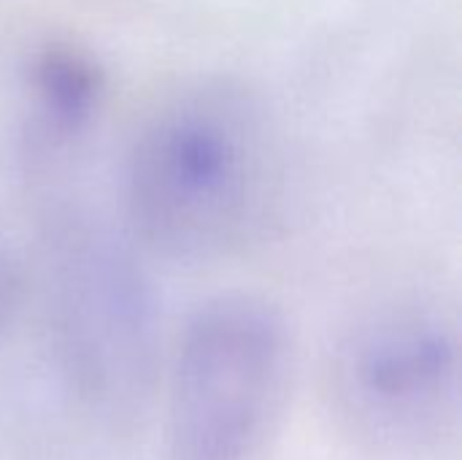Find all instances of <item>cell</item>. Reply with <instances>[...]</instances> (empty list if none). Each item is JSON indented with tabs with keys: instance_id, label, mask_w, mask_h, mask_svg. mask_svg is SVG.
<instances>
[{
	"instance_id": "cell-2",
	"label": "cell",
	"mask_w": 462,
	"mask_h": 460,
	"mask_svg": "<svg viewBox=\"0 0 462 460\" xmlns=\"http://www.w3.org/2000/svg\"><path fill=\"white\" fill-rule=\"evenodd\" d=\"M46 347L76 412L111 437L146 426L165 358L146 255L79 168L24 176Z\"/></svg>"
},
{
	"instance_id": "cell-3",
	"label": "cell",
	"mask_w": 462,
	"mask_h": 460,
	"mask_svg": "<svg viewBox=\"0 0 462 460\" xmlns=\"http://www.w3.org/2000/svg\"><path fill=\"white\" fill-rule=\"evenodd\" d=\"M295 371V331L276 301L249 290L206 298L165 344L154 404L165 460H265Z\"/></svg>"
},
{
	"instance_id": "cell-1",
	"label": "cell",
	"mask_w": 462,
	"mask_h": 460,
	"mask_svg": "<svg viewBox=\"0 0 462 460\" xmlns=\"http://www.w3.org/2000/svg\"><path fill=\"white\" fill-rule=\"evenodd\" d=\"M284 184L263 98L233 76H198L165 89L135 122L116 209L146 258L219 266L273 236Z\"/></svg>"
},
{
	"instance_id": "cell-4",
	"label": "cell",
	"mask_w": 462,
	"mask_h": 460,
	"mask_svg": "<svg viewBox=\"0 0 462 460\" xmlns=\"http://www.w3.org/2000/svg\"><path fill=\"white\" fill-rule=\"evenodd\" d=\"M333 428L376 458H422L460 431L462 333L439 296L398 293L357 309L322 358Z\"/></svg>"
},
{
	"instance_id": "cell-5",
	"label": "cell",
	"mask_w": 462,
	"mask_h": 460,
	"mask_svg": "<svg viewBox=\"0 0 462 460\" xmlns=\"http://www.w3.org/2000/svg\"><path fill=\"white\" fill-rule=\"evenodd\" d=\"M22 290H24V279H22L16 263L11 260L8 249L0 244V339L8 333V328L14 325V320L19 314Z\"/></svg>"
}]
</instances>
